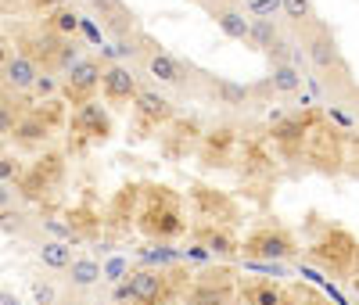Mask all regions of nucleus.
I'll use <instances>...</instances> for the list:
<instances>
[{
	"label": "nucleus",
	"mask_w": 359,
	"mask_h": 305,
	"mask_svg": "<svg viewBox=\"0 0 359 305\" xmlns=\"http://www.w3.org/2000/svg\"><path fill=\"white\" fill-rule=\"evenodd\" d=\"M277 11H284V0H252V15L255 18H273Z\"/></svg>",
	"instance_id": "24"
},
{
	"label": "nucleus",
	"mask_w": 359,
	"mask_h": 305,
	"mask_svg": "<svg viewBox=\"0 0 359 305\" xmlns=\"http://www.w3.org/2000/svg\"><path fill=\"white\" fill-rule=\"evenodd\" d=\"M140 226L151 233V237H172L184 230V219H180V201L169 187H151L147 194V205L140 212Z\"/></svg>",
	"instance_id": "2"
},
{
	"label": "nucleus",
	"mask_w": 359,
	"mask_h": 305,
	"mask_svg": "<svg viewBox=\"0 0 359 305\" xmlns=\"http://www.w3.org/2000/svg\"><path fill=\"white\" fill-rule=\"evenodd\" d=\"M15 133H18V140H25V144H33V140H47L50 137V122L43 118V115H25L18 126H15Z\"/></svg>",
	"instance_id": "21"
},
{
	"label": "nucleus",
	"mask_w": 359,
	"mask_h": 305,
	"mask_svg": "<svg viewBox=\"0 0 359 305\" xmlns=\"http://www.w3.org/2000/svg\"><path fill=\"white\" fill-rule=\"evenodd\" d=\"M0 305H22V301H18V294H11V291H0Z\"/></svg>",
	"instance_id": "30"
},
{
	"label": "nucleus",
	"mask_w": 359,
	"mask_h": 305,
	"mask_svg": "<svg viewBox=\"0 0 359 305\" xmlns=\"http://www.w3.org/2000/svg\"><path fill=\"white\" fill-rule=\"evenodd\" d=\"M248 305H284V291L277 287V284H255V287H248Z\"/></svg>",
	"instance_id": "23"
},
{
	"label": "nucleus",
	"mask_w": 359,
	"mask_h": 305,
	"mask_svg": "<svg viewBox=\"0 0 359 305\" xmlns=\"http://www.w3.org/2000/svg\"><path fill=\"white\" fill-rule=\"evenodd\" d=\"M62 4H65V0H33V8H47V11H57Z\"/></svg>",
	"instance_id": "29"
},
{
	"label": "nucleus",
	"mask_w": 359,
	"mask_h": 305,
	"mask_svg": "<svg viewBox=\"0 0 359 305\" xmlns=\"http://www.w3.org/2000/svg\"><path fill=\"white\" fill-rule=\"evenodd\" d=\"M266 83L273 86V94H280V97H294L298 90H302V69L291 65V61H284V65H273V69H269Z\"/></svg>",
	"instance_id": "12"
},
{
	"label": "nucleus",
	"mask_w": 359,
	"mask_h": 305,
	"mask_svg": "<svg viewBox=\"0 0 359 305\" xmlns=\"http://www.w3.org/2000/svg\"><path fill=\"white\" fill-rule=\"evenodd\" d=\"M97 22L111 40H130L137 36V15L123 4V0H101L97 4Z\"/></svg>",
	"instance_id": "7"
},
{
	"label": "nucleus",
	"mask_w": 359,
	"mask_h": 305,
	"mask_svg": "<svg viewBox=\"0 0 359 305\" xmlns=\"http://www.w3.org/2000/svg\"><path fill=\"white\" fill-rule=\"evenodd\" d=\"M198 240H201L205 255H233V252H237L233 237L223 233V230H216V226H205V230L198 233Z\"/></svg>",
	"instance_id": "19"
},
{
	"label": "nucleus",
	"mask_w": 359,
	"mask_h": 305,
	"mask_svg": "<svg viewBox=\"0 0 359 305\" xmlns=\"http://www.w3.org/2000/svg\"><path fill=\"white\" fill-rule=\"evenodd\" d=\"M298 33H306V29L316 25V8H313V0H284V11H280Z\"/></svg>",
	"instance_id": "18"
},
{
	"label": "nucleus",
	"mask_w": 359,
	"mask_h": 305,
	"mask_svg": "<svg viewBox=\"0 0 359 305\" xmlns=\"http://www.w3.org/2000/svg\"><path fill=\"white\" fill-rule=\"evenodd\" d=\"M294 252H298L294 237L280 226H262L245 240V255L259 259V262H280V259H291Z\"/></svg>",
	"instance_id": "3"
},
{
	"label": "nucleus",
	"mask_w": 359,
	"mask_h": 305,
	"mask_svg": "<svg viewBox=\"0 0 359 305\" xmlns=\"http://www.w3.org/2000/svg\"><path fill=\"white\" fill-rule=\"evenodd\" d=\"M104 277H108V280H126V277H130V262H126V259H111V262L104 266Z\"/></svg>",
	"instance_id": "25"
},
{
	"label": "nucleus",
	"mask_w": 359,
	"mask_h": 305,
	"mask_svg": "<svg viewBox=\"0 0 359 305\" xmlns=\"http://www.w3.org/2000/svg\"><path fill=\"white\" fill-rule=\"evenodd\" d=\"M72 126H76V133H86V137H94V140H104V137L111 133V118H108V111H104L97 101H86V104L76 108Z\"/></svg>",
	"instance_id": "11"
},
{
	"label": "nucleus",
	"mask_w": 359,
	"mask_h": 305,
	"mask_svg": "<svg viewBox=\"0 0 359 305\" xmlns=\"http://www.w3.org/2000/svg\"><path fill=\"white\" fill-rule=\"evenodd\" d=\"M65 273H69V284L72 287H94L104 277V266L97 259H76Z\"/></svg>",
	"instance_id": "15"
},
{
	"label": "nucleus",
	"mask_w": 359,
	"mask_h": 305,
	"mask_svg": "<svg viewBox=\"0 0 359 305\" xmlns=\"http://www.w3.org/2000/svg\"><path fill=\"white\" fill-rule=\"evenodd\" d=\"M50 33H57V36H76V29H79V15L69 8V4H62V8H57V11H50Z\"/></svg>",
	"instance_id": "22"
},
{
	"label": "nucleus",
	"mask_w": 359,
	"mask_h": 305,
	"mask_svg": "<svg viewBox=\"0 0 359 305\" xmlns=\"http://www.w3.org/2000/svg\"><path fill=\"white\" fill-rule=\"evenodd\" d=\"M355 108H359V104H355Z\"/></svg>",
	"instance_id": "32"
},
{
	"label": "nucleus",
	"mask_w": 359,
	"mask_h": 305,
	"mask_svg": "<svg viewBox=\"0 0 359 305\" xmlns=\"http://www.w3.org/2000/svg\"><path fill=\"white\" fill-rule=\"evenodd\" d=\"M194 201H198V208L208 216V223H226L230 205H226L223 198H212V191H208V187H194Z\"/></svg>",
	"instance_id": "20"
},
{
	"label": "nucleus",
	"mask_w": 359,
	"mask_h": 305,
	"mask_svg": "<svg viewBox=\"0 0 359 305\" xmlns=\"http://www.w3.org/2000/svg\"><path fill=\"white\" fill-rule=\"evenodd\" d=\"M40 65L29 54H4V90H33L36 86V79H40Z\"/></svg>",
	"instance_id": "10"
},
{
	"label": "nucleus",
	"mask_w": 359,
	"mask_h": 305,
	"mask_svg": "<svg viewBox=\"0 0 359 305\" xmlns=\"http://www.w3.org/2000/svg\"><path fill=\"white\" fill-rule=\"evenodd\" d=\"M219 25V33L226 40H237V43H248V33H252V11H245L237 0H226L219 8H208Z\"/></svg>",
	"instance_id": "8"
},
{
	"label": "nucleus",
	"mask_w": 359,
	"mask_h": 305,
	"mask_svg": "<svg viewBox=\"0 0 359 305\" xmlns=\"http://www.w3.org/2000/svg\"><path fill=\"white\" fill-rule=\"evenodd\" d=\"M302 47H306V57L316 76H327V79H338L348 86V65L341 57V47L334 40V33L327 29L323 22H316L313 29H306L302 33Z\"/></svg>",
	"instance_id": "1"
},
{
	"label": "nucleus",
	"mask_w": 359,
	"mask_h": 305,
	"mask_svg": "<svg viewBox=\"0 0 359 305\" xmlns=\"http://www.w3.org/2000/svg\"><path fill=\"white\" fill-rule=\"evenodd\" d=\"M40 262L47 269H69L76 259H72V248H69V240H43L40 248H36Z\"/></svg>",
	"instance_id": "17"
},
{
	"label": "nucleus",
	"mask_w": 359,
	"mask_h": 305,
	"mask_svg": "<svg viewBox=\"0 0 359 305\" xmlns=\"http://www.w3.org/2000/svg\"><path fill=\"white\" fill-rule=\"evenodd\" d=\"M133 111H137V122L144 130H158V126H165V122L172 118V104L158 94V90H151V86H144L137 94Z\"/></svg>",
	"instance_id": "9"
},
{
	"label": "nucleus",
	"mask_w": 359,
	"mask_h": 305,
	"mask_svg": "<svg viewBox=\"0 0 359 305\" xmlns=\"http://www.w3.org/2000/svg\"><path fill=\"white\" fill-rule=\"evenodd\" d=\"M280 40V29L273 25V18H255L252 15V33H248V47L252 50H273V43Z\"/></svg>",
	"instance_id": "16"
},
{
	"label": "nucleus",
	"mask_w": 359,
	"mask_h": 305,
	"mask_svg": "<svg viewBox=\"0 0 359 305\" xmlns=\"http://www.w3.org/2000/svg\"><path fill=\"white\" fill-rule=\"evenodd\" d=\"M101 79H104V65L97 57H83L79 65H72L65 76H62V90L72 104H86L94 97V90H101Z\"/></svg>",
	"instance_id": "4"
},
{
	"label": "nucleus",
	"mask_w": 359,
	"mask_h": 305,
	"mask_svg": "<svg viewBox=\"0 0 359 305\" xmlns=\"http://www.w3.org/2000/svg\"><path fill=\"white\" fill-rule=\"evenodd\" d=\"M140 90L144 86H140V76L133 72V65H126V61H108V65H104V79H101L104 101H111V104H133Z\"/></svg>",
	"instance_id": "5"
},
{
	"label": "nucleus",
	"mask_w": 359,
	"mask_h": 305,
	"mask_svg": "<svg viewBox=\"0 0 359 305\" xmlns=\"http://www.w3.org/2000/svg\"><path fill=\"white\" fill-rule=\"evenodd\" d=\"M83 4H90V8H97V4H101V0H83Z\"/></svg>",
	"instance_id": "31"
},
{
	"label": "nucleus",
	"mask_w": 359,
	"mask_h": 305,
	"mask_svg": "<svg viewBox=\"0 0 359 305\" xmlns=\"http://www.w3.org/2000/svg\"><path fill=\"white\" fill-rule=\"evenodd\" d=\"M115 298H130L137 305H158L165 298V277L158 269H130V277L118 284Z\"/></svg>",
	"instance_id": "6"
},
{
	"label": "nucleus",
	"mask_w": 359,
	"mask_h": 305,
	"mask_svg": "<svg viewBox=\"0 0 359 305\" xmlns=\"http://www.w3.org/2000/svg\"><path fill=\"white\" fill-rule=\"evenodd\" d=\"M15 172H18V162L11 155H4V158H0V183H11Z\"/></svg>",
	"instance_id": "28"
},
{
	"label": "nucleus",
	"mask_w": 359,
	"mask_h": 305,
	"mask_svg": "<svg viewBox=\"0 0 359 305\" xmlns=\"http://www.w3.org/2000/svg\"><path fill=\"white\" fill-rule=\"evenodd\" d=\"M33 298H36V305H54V287L47 284V280H33Z\"/></svg>",
	"instance_id": "26"
},
{
	"label": "nucleus",
	"mask_w": 359,
	"mask_h": 305,
	"mask_svg": "<svg viewBox=\"0 0 359 305\" xmlns=\"http://www.w3.org/2000/svg\"><path fill=\"white\" fill-rule=\"evenodd\" d=\"M212 94L219 97V104L226 108H245L252 101L255 90L245 86V83H233V79H223V76H212Z\"/></svg>",
	"instance_id": "14"
},
{
	"label": "nucleus",
	"mask_w": 359,
	"mask_h": 305,
	"mask_svg": "<svg viewBox=\"0 0 359 305\" xmlns=\"http://www.w3.org/2000/svg\"><path fill=\"white\" fill-rule=\"evenodd\" d=\"M187 305H230V280H226V273H219V280H201Z\"/></svg>",
	"instance_id": "13"
},
{
	"label": "nucleus",
	"mask_w": 359,
	"mask_h": 305,
	"mask_svg": "<svg viewBox=\"0 0 359 305\" xmlns=\"http://www.w3.org/2000/svg\"><path fill=\"white\" fill-rule=\"evenodd\" d=\"M33 90H36V94H47V97H50L54 90H62V83H57V76H54V72H40V79H36V86H33Z\"/></svg>",
	"instance_id": "27"
}]
</instances>
